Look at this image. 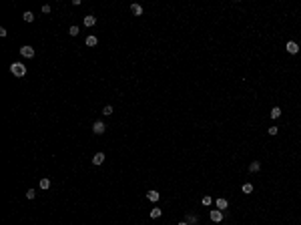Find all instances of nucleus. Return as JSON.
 Wrapping results in <instances>:
<instances>
[{"instance_id":"19","label":"nucleus","mask_w":301,"mask_h":225,"mask_svg":"<svg viewBox=\"0 0 301 225\" xmlns=\"http://www.w3.org/2000/svg\"><path fill=\"white\" fill-rule=\"evenodd\" d=\"M102 115H107V117H109V115H112V107H111V105H107V107L102 109Z\"/></svg>"},{"instance_id":"6","label":"nucleus","mask_w":301,"mask_h":225,"mask_svg":"<svg viewBox=\"0 0 301 225\" xmlns=\"http://www.w3.org/2000/svg\"><path fill=\"white\" fill-rule=\"evenodd\" d=\"M159 197H161V193H157L155 189H151V191L147 193V199H149V201H153V203L159 201Z\"/></svg>"},{"instance_id":"24","label":"nucleus","mask_w":301,"mask_h":225,"mask_svg":"<svg viewBox=\"0 0 301 225\" xmlns=\"http://www.w3.org/2000/svg\"><path fill=\"white\" fill-rule=\"evenodd\" d=\"M50 10H52V8H50L48 4H42V12H44V14H48V12H50Z\"/></svg>"},{"instance_id":"1","label":"nucleus","mask_w":301,"mask_h":225,"mask_svg":"<svg viewBox=\"0 0 301 225\" xmlns=\"http://www.w3.org/2000/svg\"><path fill=\"white\" fill-rule=\"evenodd\" d=\"M10 72L14 75V77H24V75H26V67H24L22 62H12Z\"/></svg>"},{"instance_id":"7","label":"nucleus","mask_w":301,"mask_h":225,"mask_svg":"<svg viewBox=\"0 0 301 225\" xmlns=\"http://www.w3.org/2000/svg\"><path fill=\"white\" fill-rule=\"evenodd\" d=\"M97 24V16H92V14H89V16H84V26H89V28H92Z\"/></svg>"},{"instance_id":"23","label":"nucleus","mask_w":301,"mask_h":225,"mask_svg":"<svg viewBox=\"0 0 301 225\" xmlns=\"http://www.w3.org/2000/svg\"><path fill=\"white\" fill-rule=\"evenodd\" d=\"M277 133H279L277 127H269V135H277Z\"/></svg>"},{"instance_id":"15","label":"nucleus","mask_w":301,"mask_h":225,"mask_svg":"<svg viewBox=\"0 0 301 225\" xmlns=\"http://www.w3.org/2000/svg\"><path fill=\"white\" fill-rule=\"evenodd\" d=\"M48 187H50V179H46V177H44V179H40V189L46 191Z\"/></svg>"},{"instance_id":"20","label":"nucleus","mask_w":301,"mask_h":225,"mask_svg":"<svg viewBox=\"0 0 301 225\" xmlns=\"http://www.w3.org/2000/svg\"><path fill=\"white\" fill-rule=\"evenodd\" d=\"M26 197H28V199H34V197H36V191H34V189H28V191H26Z\"/></svg>"},{"instance_id":"12","label":"nucleus","mask_w":301,"mask_h":225,"mask_svg":"<svg viewBox=\"0 0 301 225\" xmlns=\"http://www.w3.org/2000/svg\"><path fill=\"white\" fill-rule=\"evenodd\" d=\"M22 20H24V22H32V20H34V14H32L30 10H26V12L22 14Z\"/></svg>"},{"instance_id":"5","label":"nucleus","mask_w":301,"mask_h":225,"mask_svg":"<svg viewBox=\"0 0 301 225\" xmlns=\"http://www.w3.org/2000/svg\"><path fill=\"white\" fill-rule=\"evenodd\" d=\"M285 48H287V52H289V54H297V52H299V44H297V42H293V40H289V42L285 44Z\"/></svg>"},{"instance_id":"9","label":"nucleus","mask_w":301,"mask_h":225,"mask_svg":"<svg viewBox=\"0 0 301 225\" xmlns=\"http://www.w3.org/2000/svg\"><path fill=\"white\" fill-rule=\"evenodd\" d=\"M215 203H217V209H221V211L229 207V201H227V199H223V197H219V199H217Z\"/></svg>"},{"instance_id":"22","label":"nucleus","mask_w":301,"mask_h":225,"mask_svg":"<svg viewBox=\"0 0 301 225\" xmlns=\"http://www.w3.org/2000/svg\"><path fill=\"white\" fill-rule=\"evenodd\" d=\"M187 223H197V217L195 215H187Z\"/></svg>"},{"instance_id":"16","label":"nucleus","mask_w":301,"mask_h":225,"mask_svg":"<svg viewBox=\"0 0 301 225\" xmlns=\"http://www.w3.org/2000/svg\"><path fill=\"white\" fill-rule=\"evenodd\" d=\"M161 215H163V211H161L159 207H155V209L151 211V219H157V217H161Z\"/></svg>"},{"instance_id":"8","label":"nucleus","mask_w":301,"mask_h":225,"mask_svg":"<svg viewBox=\"0 0 301 225\" xmlns=\"http://www.w3.org/2000/svg\"><path fill=\"white\" fill-rule=\"evenodd\" d=\"M84 42H87V46H90V48H92V46L99 44V38H97L94 34H90V36H87V40H84Z\"/></svg>"},{"instance_id":"2","label":"nucleus","mask_w":301,"mask_h":225,"mask_svg":"<svg viewBox=\"0 0 301 225\" xmlns=\"http://www.w3.org/2000/svg\"><path fill=\"white\" fill-rule=\"evenodd\" d=\"M209 217H211L213 223H221V221H223V211H221V209H213Z\"/></svg>"},{"instance_id":"10","label":"nucleus","mask_w":301,"mask_h":225,"mask_svg":"<svg viewBox=\"0 0 301 225\" xmlns=\"http://www.w3.org/2000/svg\"><path fill=\"white\" fill-rule=\"evenodd\" d=\"M102 161H104V153H97L92 157V165H102Z\"/></svg>"},{"instance_id":"14","label":"nucleus","mask_w":301,"mask_h":225,"mask_svg":"<svg viewBox=\"0 0 301 225\" xmlns=\"http://www.w3.org/2000/svg\"><path fill=\"white\" fill-rule=\"evenodd\" d=\"M279 117H281V109L279 107H273L271 109V119H279Z\"/></svg>"},{"instance_id":"18","label":"nucleus","mask_w":301,"mask_h":225,"mask_svg":"<svg viewBox=\"0 0 301 225\" xmlns=\"http://www.w3.org/2000/svg\"><path fill=\"white\" fill-rule=\"evenodd\" d=\"M243 193H253V185L251 183H245L243 185Z\"/></svg>"},{"instance_id":"17","label":"nucleus","mask_w":301,"mask_h":225,"mask_svg":"<svg viewBox=\"0 0 301 225\" xmlns=\"http://www.w3.org/2000/svg\"><path fill=\"white\" fill-rule=\"evenodd\" d=\"M78 32H80L78 26H70V28H68V34H70V36H78Z\"/></svg>"},{"instance_id":"3","label":"nucleus","mask_w":301,"mask_h":225,"mask_svg":"<svg viewBox=\"0 0 301 225\" xmlns=\"http://www.w3.org/2000/svg\"><path fill=\"white\" fill-rule=\"evenodd\" d=\"M104 131H107V125L102 123V121H97V123L92 125V133L94 135H102Z\"/></svg>"},{"instance_id":"25","label":"nucleus","mask_w":301,"mask_h":225,"mask_svg":"<svg viewBox=\"0 0 301 225\" xmlns=\"http://www.w3.org/2000/svg\"><path fill=\"white\" fill-rule=\"evenodd\" d=\"M179 225H189V223H187V221H181V223H179Z\"/></svg>"},{"instance_id":"11","label":"nucleus","mask_w":301,"mask_h":225,"mask_svg":"<svg viewBox=\"0 0 301 225\" xmlns=\"http://www.w3.org/2000/svg\"><path fill=\"white\" fill-rule=\"evenodd\" d=\"M131 10H133L134 16H141V14H143V6H141V4H133V6H131Z\"/></svg>"},{"instance_id":"13","label":"nucleus","mask_w":301,"mask_h":225,"mask_svg":"<svg viewBox=\"0 0 301 225\" xmlns=\"http://www.w3.org/2000/svg\"><path fill=\"white\" fill-rule=\"evenodd\" d=\"M259 169H261V163H259V161H253V163L249 165V171H251V173H257Z\"/></svg>"},{"instance_id":"21","label":"nucleus","mask_w":301,"mask_h":225,"mask_svg":"<svg viewBox=\"0 0 301 225\" xmlns=\"http://www.w3.org/2000/svg\"><path fill=\"white\" fill-rule=\"evenodd\" d=\"M201 203H203V205H211L213 199H211V197H203V199H201Z\"/></svg>"},{"instance_id":"4","label":"nucleus","mask_w":301,"mask_h":225,"mask_svg":"<svg viewBox=\"0 0 301 225\" xmlns=\"http://www.w3.org/2000/svg\"><path fill=\"white\" fill-rule=\"evenodd\" d=\"M20 54H22L24 58H32V56H34V48H32V46H28V44H24V46H20Z\"/></svg>"}]
</instances>
